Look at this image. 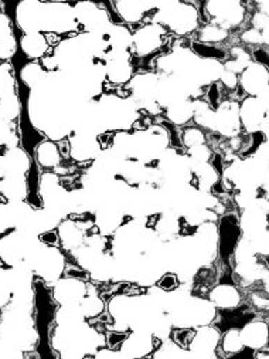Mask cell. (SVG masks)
I'll use <instances>...</instances> for the list:
<instances>
[{
	"instance_id": "24",
	"label": "cell",
	"mask_w": 269,
	"mask_h": 359,
	"mask_svg": "<svg viewBox=\"0 0 269 359\" xmlns=\"http://www.w3.org/2000/svg\"><path fill=\"white\" fill-rule=\"evenodd\" d=\"M211 156L213 152L206 144L189 148V158L193 161V163H208Z\"/></svg>"
},
{
	"instance_id": "6",
	"label": "cell",
	"mask_w": 269,
	"mask_h": 359,
	"mask_svg": "<svg viewBox=\"0 0 269 359\" xmlns=\"http://www.w3.org/2000/svg\"><path fill=\"white\" fill-rule=\"evenodd\" d=\"M240 121L251 133L261 131L262 124H266V101L256 97L245 98L240 105Z\"/></svg>"
},
{
	"instance_id": "18",
	"label": "cell",
	"mask_w": 269,
	"mask_h": 359,
	"mask_svg": "<svg viewBox=\"0 0 269 359\" xmlns=\"http://www.w3.org/2000/svg\"><path fill=\"white\" fill-rule=\"evenodd\" d=\"M84 318L100 317L104 311V301L98 294H86L78 304Z\"/></svg>"
},
{
	"instance_id": "12",
	"label": "cell",
	"mask_w": 269,
	"mask_h": 359,
	"mask_svg": "<svg viewBox=\"0 0 269 359\" xmlns=\"http://www.w3.org/2000/svg\"><path fill=\"white\" fill-rule=\"evenodd\" d=\"M0 195L9 202H23L27 195V184L23 176H3L0 179Z\"/></svg>"
},
{
	"instance_id": "5",
	"label": "cell",
	"mask_w": 269,
	"mask_h": 359,
	"mask_svg": "<svg viewBox=\"0 0 269 359\" xmlns=\"http://www.w3.org/2000/svg\"><path fill=\"white\" fill-rule=\"evenodd\" d=\"M43 10L44 3L37 0L20 2L16 6V22L24 33L43 31Z\"/></svg>"
},
{
	"instance_id": "28",
	"label": "cell",
	"mask_w": 269,
	"mask_h": 359,
	"mask_svg": "<svg viewBox=\"0 0 269 359\" xmlns=\"http://www.w3.org/2000/svg\"><path fill=\"white\" fill-rule=\"evenodd\" d=\"M220 80H221V82H222L224 85H226L229 89H236V88L238 87V84H240L238 75H237L236 73L229 71V70H224V71H222Z\"/></svg>"
},
{
	"instance_id": "8",
	"label": "cell",
	"mask_w": 269,
	"mask_h": 359,
	"mask_svg": "<svg viewBox=\"0 0 269 359\" xmlns=\"http://www.w3.org/2000/svg\"><path fill=\"white\" fill-rule=\"evenodd\" d=\"M86 295V284L79 279L68 277L56 283L54 298L60 305H78Z\"/></svg>"
},
{
	"instance_id": "25",
	"label": "cell",
	"mask_w": 269,
	"mask_h": 359,
	"mask_svg": "<svg viewBox=\"0 0 269 359\" xmlns=\"http://www.w3.org/2000/svg\"><path fill=\"white\" fill-rule=\"evenodd\" d=\"M194 335V331L190 328H180L173 332V342L180 348H189V344Z\"/></svg>"
},
{
	"instance_id": "16",
	"label": "cell",
	"mask_w": 269,
	"mask_h": 359,
	"mask_svg": "<svg viewBox=\"0 0 269 359\" xmlns=\"http://www.w3.org/2000/svg\"><path fill=\"white\" fill-rule=\"evenodd\" d=\"M36 158L37 162L43 168H56L61 163V154L59 145L53 141H43L36 148Z\"/></svg>"
},
{
	"instance_id": "21",
	"label": "cell",
	"mask_w": 269,
	"mask_h": 359,
	"mask_svg": "<svg viewBox=\"0 0 269 359\" xmlns=\"http://www.w3.org/2000/svg\"><path fill=\"white\" fill-rule=\"evenodd\" d=\"M222 348L227 353H237L240 351H243L244 344L240 335V331L237 328H230L227 331V334L224 335L222 338Z\"/></svg>"
},
{
	"instance_id": "11",
	"label": "cell",
	"mask_w": 269,
	"mask_h": 359,
	"mask_svg": "<svg viewBox=\"0 0 269 359\" xmlns=\"http://www.w3.org/2000/svg\"><path fill=\"white\" fill-rule=\"evenodd\" d=\"M20 47L27 59L36 60L43 59L44 54H47L49 43L46 36L40 31L24 33V36L20 38Z\"/></svg>"
},
{
	"instance_id": "26",
	"label": "cell",
	"mask_w": 269,
	"mask_h": 359,
	"mask_svg": "<svg viewBox=\"0 0 269 359\" xmlns=\"http://www.w3.org/2000/svg\"><path fill=\"white\" fill-rule=\"evenodd\" d=\"M266 33L263 31H259L256 29H251V30H245L243 34H241V40L247 44H252V46H258V44H262L263 41L266 43Z\"/></svg>"
},
{
	"instance_id": "22",
	"label": "cell",
	"mask_w": 269,
	"mask_h": 359,
	"mask_svg": "<svg viewBox=\"0 0 269 359\" xmlns=\"http://www.w3.org/2000/svg\"><path fill=\"white\" fill-rule=\"evenodd\" d=\"M16 50H17V43L13 33L0 36V60L12 59Z\"/></svg>"
},
{
	"instance_id": "17",
	"label": "cell",
	"mask_w": 269,
	"mask_h": 359,
	"mask_svg": "<svg viewBox=\"0 0 269 359\" xmlns=\"http://www.w3.org/2000/svg\"><path fill=\"white\" fill-rule=\"evenodd\" d=\"M167 118L176 125H185L193 119V103L187 98L178 100L167 107Z\"/></svg>"
},
{
	"instance_id": "1",
	"label": "cell",
	"mask_w": 269,
	"mask_h": 359,
	"mask_svg": "<svg viewBox=\"0 0 269 359\" xmlns=\"http://www.w3.org/2000/svg\"><path fill=\"white\" fill-rule=\"evenodd\" d=\"M152 23L167 26L176 34L186 36L197 29L199 12L187 2H162L157 3Z\"/></svg>"
},
{
	"instance_id": "4",
	"label": "cell",
	"mask_w": 269,
	"mask_h": 359,
	"mask_svg": "<svg viewBox=\"0 0 269 359\" xmlns=\"http://www.w3.org/2000/svg\"><path fill=\"white\" fill-rule=\"evenodd\" d=\"M164 29L156 23H149L141 27L132 36V44L137 49L138 56H148L162 47Z\"/></svg>"
},
{
	"instance_id": "15",
	"label": "cell",
	"mask_w": 269,
	"mask_h": 359,
	"mask_svg": "<svg viewBox=\"0 0 269 359\" xmlns=\"http://www.w3.org/2000/svg\"><path fill=\"white\" fill-rule=\"evenodd\" d=\"M59 239L63 243L64 249L74 251L79 249L82 243V230L78 228L77 221L72 219L64 220L63 223L59 224Z\"/></svg>"
},
{
	"instance_id": "20",
	"label": "cell",
	"mask_w": 269,
	"mask_h": 359,
	"mask_svg": "<svg viewBox=\"0 0 269 359\" xmlns=\"http://www.w3.org/2000/svg\"><path fill=\"white\" fill-rule=\"evenodd\" d=\"M229 37V30L222 29L217 24H213V23H208L207 26H204L201 30H200V34H199V40L201 43H206V44H214V43H221Z\"/></svg>"
},
{
	"instance_id": "10",
	"label": "cell",
	"mask_w": 269,
	"mask_h": 359,
	"mask_svg": "<svg viewBox=\"0 0 269 359\" xmlns=\"http://www.w3.org/2000/svg\"><path fill=\"white\" fill-rule=\"evenodd\" d=\"M210 301L222 309H234L240 305L241 294L231 284H218L210 291Z\"/></svg>"
},
{
	"instance_id": "2",
	"label": "cell",
	"mask_w": 269,
	"mask_h": 359,
	"mask_svg": "<svg viewBox=\"0 0 269 359\" xmlns=\"http://www.w3.org/2000/svg\"><path fill=\"white\" fill-rule=\"evenodd\" d=\"M204 9L213 19V24L226 30L240 26L245 19V8L238 0H211L204 3Z\"/></svg>"
},
{
	"instance_id": "23",
	"label": "cell",
	"mask_w": 269,
	"mask_h": 359,
	"mask_svg": "<svg viewBox=\"0 0 269 359\" xmlns=\"http://www.w3.org/2000/svg\"><path fill=\"white\" fill-rule=\"evenodd\" d=\"M182 141H183V145H186L187 148H192L196 145L206 144V135L204 132H201L199 128H187L183 132Z\"/></svg>"
},
{
	"instance_id": "14",
	"label": "cell",
	"mask_w": 269,
	"mask_h": 359,
	"mask_svg": "<svg viewBox=\"0 0 269 359\" xmlns=\"http://www.w3.org/2000/svg\"><path fill=\"white\" fill-rule=\"evenodd\" d=\"M220 339V334L215 328L203 325L199 331L194 332L189 348H192V351L194 352H204L203 355H206V352H213L218 344Z\"/></svg>"
},
{
	"instance_id": "9",
	"label": "cell",
	"mask_w": 269,
	"mask_h": 359,
	"mask_svg": "<svg viewBox=\"0 0 269 359\" xmlns=\"http://www.w3.org/2000/svg\"><path fill=\"white\" fill-rule=\"evenodd\" d=\"M112 6L116 9L118 15L123 22L138 23L141 22L149 12L156 10L157 3L152 2H141V0H125V2H115Z\"/></svg>"
},
{
	"instance_id": "13",
	"label": "cell",
	"mask_w": 269,
	"mask_h": 359,
	"mask_svg": "<svg viewBox=\"0 0 269 359\" xmlns=\"http://www.w3.org/2000/svg\"><path fill=\"white\" fill-rule=\"evenodd\" d=\"M243 344L249 346L251 349H262V346L266 344L268 339V328L265 323L254 321L248 323L243 331H240Z\"/></svg>"
},
{
	"instance_id": "27",
	"label": "cell",
	"mask_w": 269,
	"mask_h": 359,
	"mask_svg": "<svg viewBox=\"0 0 269 359\" xmlns=\"http://www.w3.org/2000/svg\"><path fill=\"white\" fill-rule=\"evenodd\" d=\"M157 287L166 293H171L178 287V277L173 273H166L157 280Z\"/></svg>"
},
{
	"instance_id": "3",
	"label": "cell",
	"mask_w": 269,
	"mask_h": 359,
	"mask_svg": "<svg viewBox=\"0 0 269 359\" xmlns=\"http://www.w3.org/2000/svg\"><path fill=\"white\" fill-rule=\"evenodd\" d=\"M241 128L240 105L236 101L222 103L217 111H214V131L224 137H238Z\"/></svg>"
},
{
	"instance_id": "19",
	"label": "cell",
	"mask_w": 269,
	"mask_h": 359,
	"mask_svg": "<svg viewBox=\"0 0 269 359\" xmlns=\"http://www.w3.org/2000/svg\"><path fill=\"white\" fill-rule=\"evenodd\" d=\"M46 75H47L46 70H44L43 66L38 63H29L20 71L22 81L30 88H34L36 85H38Z\"/></svg>"
},
{
	"instance_id": "7",
	"label": "cell",
	"mask_w": 269,
	"mask_h": 359,
	"mask_svg": "<svg viewBox=\"0 0 269 359\" xmlns=\"http://www.w3.org/2000/svg\"><path fill=\"white\" fill-rule=\"evenodd\" d=\"M244 91L252 97L262 98V94L266 96L268 91V71L259 63H251L243 73L238 80Z\"/></svg>"
}]
</instances>
